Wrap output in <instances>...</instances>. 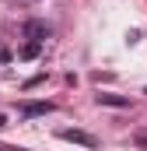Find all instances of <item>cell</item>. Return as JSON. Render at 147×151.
<instances>
[{
  "label": "cell",
  "mask_w": 147,
  "mask_h": 151,
  "mask_svg": "<svg viewBox=\"0 0 147 151\" xmlns=\"http://www.w3.org/2000/svg\"><path fill=\"white\" fill-rule=\"evenodd\" d=\"M60 137L63 141H70V144H81V148H98V137L95 134H88V130H60Z\"/></svg>",
  "instance_id": "1"
},
{
  "label": "cell",
  "mask_w": 147,
  "mask_h": 151,
  "mask_svg": "<svg viewBox=\"0 0 147 151\" xmlns=\"http://www.w3.org/2000/svg\"><path fill=\"white\" fill-rule=\"evenodd\" d=\"M25 39L46 42V39H49V25H46V21H25Z\"/></svg>",
  "instance_id": "2"
},
{
  "label": "cell",
  "mask_w": 147,
  "mask_h": 151,
  "mask_svg": "<svg viewBox=\"0 0 147 151\" xmlns=\"http://www.w3.org/2000/svg\"><path fill=\"white\" fill-rule=\"evenodd\" d=\"M46 113H53V102H25L21 106L25 119H35V116H46Z\"/></svg>",
  "instance_id": "3"
},
{
  "label": "cell",
  "mask_w": 147,
  "mask_h": 151,
  "mask_svg": "<svg viewBox=\"0 0 147 151\" xmlns=\"http://www.w3.org/2000/svg\"><path fill=\"white\" fill-rule=\"evenodd\" d=\"M98 106H112V109H130V99H126V95H112V91H102V95H98Z\"/></svg>",
  "instance_id": "4"
},
{
  "label": "cell",
  "mask_w": 147,
  "mask_h": 151,
  "mask_svg": "<svg viewBox=\"0 0 147 151\" xmlns=\"http://www.w3.org/2000/svg\"><path fill=\"white\" fill-rule=\"evenodd\" d=\"M39 53H42V42H32V39H28V42L18 49V56H21V60H35Z\"/></svg>",
  "instance_id": "5"
},
{
  "label": "cell",
  "mask_w": 147,
  "mask_h": 151,
  "mask_svg": "<svg viewBox=\"0 0 147 151\" xmlns=\"http://www.w3.org/2000/svg\"><path fill=\"white\" fill-rule=\"evenodd\" d=\"M4 127H7V116H4V113H0V130H4Z\"/></svg>",
  "instance_id": "6"
},
{
  "label": "cell",
  "mask_w": 147,
  "mask_h": 151,
  "mask_svg": "<svg viewBox=\"0 0 147 151\" xmlns=\"http://www.w3.org/2000/svg\"><path fill=\"white\" fill-rule=\"evenodd\" d=\"M0 151H4V148H0Z\"/></svg>",
  "instance_id": "7"
}]
</instances>
